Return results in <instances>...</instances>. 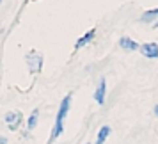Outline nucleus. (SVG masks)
Wrapping results in <instances>:
<instances>
[{
    "instance_id": "8",
    "label": "nucleus",
    "mask_w": 158,
    "mask_h": 144,
    "mask_svg": "<svg viewBox=\"0 0 158 144\" xmlns=\"http://www.w3.org/2000/svg\"><path fill=\"white\" fill-rule=\"evenodd\" d=\"M110 132H112V128H110L108 125L101 126L100 132H98V135H96V142H94V144H105V141H107L108 135H110Z\"/></svg>"
},
{
    "instance_id": "11",
    "label": "nucleus",
    "mask_w": 158,
    "mask_h": 144,
    "mask_svg": "<svg viewBox=\"0 0 158 144\" xmlns=\"http://www.w3.org/2000/svg\"><path fill=\"white\" fill-rule=\"evenodd\" d=\"M0 144H7V137H0Z\"/></svg>"
},
{
    "instance_id": "14",
    "label": "nucleus",
    "mask_w": 158,
    "mask_h": 144,
    "mask_svg": "<svg viewBox=\"0 0 158 144\" xmlns=\"http://www.w3.org/2000/svg\"><path fill=\"white\" fill-rule=\"evenodd\" d=\"M87 144H89V142H87Z\"/></svg>"
},
{
    "instance_id": "1",
    "label": "nucleus",
    "mask_w": 158,
    "mask_h": 144,
    "mask_svg": "<svg viewBox=\"0 0 158 144\" xmlns=\"http://www.w3.org/2000/svg\"><path fill=\"white\" fill-rule=\"evenodd\" d=\"M69 107H71V94H66L62 101H60V107H59V112H57V117H55V125L52 128V135L48 139V144L55 142L59 139V135H62V130H64V119L68 112H69Z\"/></svg>"
},
{
    "instance_id": "6",
    "label": "nucleus",
    "mask_w": 158,
    "mask_h": 144,
    "mask_svg": "<svg viewBox=\"0 0 158 144\" xmlns=\"http://www.w3.org/2000/svg\"><path fill=\"white\" fill-rule=\"evenodd\" d=\"M94 36H96V30H94V29H91L89 32H85V34L80 37L77 43H75V50H80V48L87 46V44H89V43H91V41L94 39Z\"/></svg>"
},
{
    "instance_id": "5",
    "label": "nucleus",
    "mask_w": 158,
    "mask_h": 144,
    "mask_svg": "<svg viewBox=\"0 0 158 144\" xmlns=\"http://www.w3.org/2000/svg\"><path fill=\"white\" fill-rule=\"evenodd\" d=\"M105 94H107V82H105V78H101L100 82H98L96 91H94V101H96L98 105H103V103H105Z\"/></svg>"
},
{
    "instance_id": "10",
    "label": "nucleus",
    "mask_w": 158,
    "mask_h": 144,
    "mask_svg": "<svg viewBox=\"0 0 158 144\" xmlns=\"http://www.w3.org/2000/svg\"><path fill=\"white\" fill-rule=\"evenodd\" d=\"M155 18H158V7L156 9H151V11H146V13L140 16V20H142V22H153Z\"/></svg>"
},
{
    "instance_id": "9",
    "label": "nucleus",
    "mask_w": 158,
    "mask_h": 144,
    "mask_svg": "<svg viewBox=\"0 0 158 144\" xmlns=\"http://www.w3.org/2000/svg\"><path fill=\"white\" fill-rule=\"evenodd\" d=\"M37 117H39V110H32V114L29 116V119H27V130H34L37 125Z\"/></svg>"
},
{
    "instance_id": "7",
    "label": "nucleus",
    "mask_w": 158,
    "mask_h": 144,
    "mask_svg": "<svg viewBox=\"0 0 158 144\" xmlns=\"http://www.w3.org/2000/svg\"><path fill=\"white\" fill-rule=\"evenodd\" d=\"M119 46H121L123 50H126V52H135V50H139L140 44L135 43L133 39H130L128 36H123L121 39H119Z\"/></svg>"
},
{
    "instance_id": "3",
    "label": "nucleus",
    "mask_w": 158,
    "mask_h": 144,
    "mask_svg": "<svg viewBox=\"0 0 158 144\" xmlns=\"http://www.w3.org/2000/svg\"><path fill=\"white\" fill-rule=\"evenodd\" d=\"M27 62H29V70L30 73H39L43 68V57L37 52H30L27 55Z\"/></svg>"
},
{
    "instance_id": "13",
    "label": "nucleus",
    "mask_w": 158,
    "mask_h": 144,
    "mask_svg": "<svg viewBox=\"0 0 158 144\" xmlns=\"http://www.w3.org/2000/svg\"><path fill=\"white\" fill-rule=\"evenodd\" d=\"M0 4H2V0H0Z\"/></svg>"
},
{
    "instance_id": "4",
    "label": "nucleus",
    "mask_w": 158,
    "mask_h": 144,
    "mask_svg": "<svg viewBox=\"0 0 158 144\" xmlns=\"http://www.w3.org/2000/svg\"><path fill=\"white\" fill-rule=\"evenodd\" d=\"M139 52L148 59H158V43H144L139 46Z\"/></svg>"
},
{
    "instance_id": "2",
    "label": "nucleus",
    "mask_w": 158,
    "mask_h": 144,
    "mask_svg": "<svg viewBox=\"0 0 158 144\" xmlns=\"http://www.w3.org/2000/svg\"><path fill=\"white\" fill-rule=\"evenodd\" d=\"M4 121L9 126V130L16 132V130L20 128V125L23 123V116H22V112H7L6 117H4Z\"/></svg>"
},
{
    "instance_id": "12",
    "label": "nucleus",
    "mask_w": 158,
    "mask_h": 144,
    "mask_svg": "<svg viewBox=\"0 0 158 144\" xmlns=\"http://www.w3.org/2000/svg\"><path fill=\"white\" fill-rule=\"evenodd\" d=\"M153 112H155V116H158V105H156L155 108H153Z\"/></svg>"
}]
</instances>
